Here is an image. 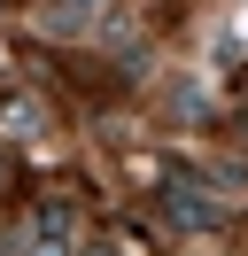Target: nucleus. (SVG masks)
Listing matches in <instances>:
<instances>
[{
  "label": "nucleus",
  "mask_w": 248,
  "mask_h": 256,
  "mask_svg": "<svg viewBox=\"0 0 248 256\" xmlns=\"http://www.w3.org/2000/svg\"><path fill=\"white\" fill-rule=\"evenodd\" d=\"M0 124H8L16 140H31V132H39V101H31V94H8V101H0Z\"/></svg>",
  "instance_id": "obj_1"
},
{
  "label": "nucleus",
  "mask_w": 248,
  "mask_h": 256,
  "mask_svg": "<svg viewBox=\"0 0 248 256\" xmlns=\"http://www.w3.org/2000/svg\"><path fill=\"white\" fill-rule=\"evenodd\" d=\"M163 210H170L178 225H210V218H217V210L202 202V186H170V202H163Z\"/></svg>",
  "instance_id": "obj_2"
},
{
  "label": "nucleus",
  "mask_w": 248,
  "mask_h": 256,
  "mask_svg": "<svg viewBox=\"0 0 248 256\" xmlns=\"http://www.w3.org/2000/svg\"><path fill=\"white\" fill-rule=\"evenodd\" d=\"M93 256H101V248H93Z\"/></svg>",
  "instance_id": "obj_3"
}]
</instances>
